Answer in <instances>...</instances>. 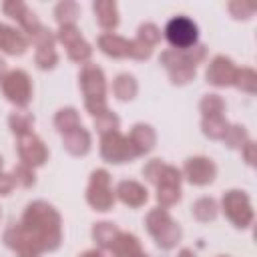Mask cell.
Wrapping results in <instances>:
<instances>
[{"label": "cell", "mask_w": 257, "mask_h": 257, "mask_svg": "<svg viewBox=\"0 0 257 257\" xmlns=\"http://www.w3.org/2000/svg\"><path fill=\"white\" fill-rule=\"evenodd\" d=\"M20 223L46 251H56L62 243V217L46 201H32L26 205Z\"/></svg>", "instance_id": "obj_1"}, {"label": "cell", "mask_w": 257, "mask_h": 257, "mask_svg": "<svg viewBox=\"0 0 257 257\" xmlns=\"http://www.w3.org/2000/svg\"><path fill=\"white\" fill-rule=\"evenodd\" d=\"M78 84L84 94V108L92 118L108 108L106 104V78L100 66L94 62H86L80 66L78 72Z\"/></svg>", "instance_id": "obj_2"}, {"label": "cell", "mask_w": 257, "mask_h": 257, "mask_svg": "<svg viewBox=\"0 0 257 257\" xmlns=\"http://www.w3.org/2000/svg\"><path fill=\"white\" fill-rule=\"evenodd\" d=\"M225 217L237 227V229H249L253 225L255 213H253V205L251 199L245 191L241 189H229L223 193L221 197V207Z\"/></svg>", "instance_id": "obj_3"}, {"label": "cell", "mask_w": 257, "mask_h": 257, "mask_svg": "<svg viewBox=\"0 0 257 257\" xmlns=\"http://www.w3.org/2000/svg\"><path fill=\"white\" fill-rule=\"evenodd\" d=\"M114 191L110 187V173L106 169H94L90 173L88 179V187H86V203L94 209V211H110L114 207Z\"/></svg>", "instance_id": "obj_4"}, {"label": "cell", "mask_w": 257, "mask_h": 257, "mask_svg": "<svg viewBox=\"0 0 257 257\" xmlns=\"http://www.w3.org/2000/svg\"><path fill=\"white\" fill-rule=\"evenodd\" d=\"M2 94L6 96L8 102H12L16 108H26L32 100V82L28 72L16 68V70H8L6 76L0 82Z\"/></svg>", "instance_id": "obj_5"}, {"label": "cell", "mask_w": 257, "mask_h": 257, "mask_svg": "<svg viewBox=\"0 0 257 257\" xmlns=\"http://www.w3.org/2000/svg\"><path fill=\"white\" fill-rule=\"evenodd\" d=\"M165 38L171 44V48L175 50H185L197 44L199 38V28L195 24V20H191L185 14L173 16L167 26H165Z\"/></svg>", "instance_id": "obj_6"}, {"label": "cell", "mask_w": 257, "mask_h": 257, "mask_svg": "<svg viewBox=\"0 0 257 257\" xmlns=\"http://www.w3.org/2000/svg\"><path fill=\"white\" fill-rule=\"evenodd\" d=\"M4 243H6L8 249H12L16 253V257H40L44 253L40 243L26 231V227L20 221L18 223H10L6 227Z\"/></svg>", "instance_id": "obj_7"}, {"label": "cell", "mask_w": 257, "mask_h": 257, "mask_svg": "<svg viewBox=\"0 0 257 257\" xmlns=\"http://www.w3.org/2000/svg\"><path fill=\"white\" fill-rule=\"evenodd\" d=\"M205 58H207V46L201 44V42H197L195 46L185 48V50L165 48L159 54V62L167 70H173V68H197V64H201Z\"/></svg>", "instance_id": "obj_8"}, {"label": "cell", "mask_w": 257, "mask_h": 257, "mask_svg": "<svg viewBox=\"0 0 257 257\" xmlns=\"http://www.w3.org/2000/svg\"><path fill=\"white\" fill-rule=\"evenodd\" d=\"M100 157L106 163L120 165V163L135 161L137 159V153L133 151L128 139L120 131H114V133H108V135H102L100 137Z\"/></svg>", "instance_id": "obj_9"}, {"label": "cell", "mask_w": 257, "mask_h": 257, "mask_svg": "<svg viewBox=\"0 0 257 257\" xmlns=\"http://www.w3.org/2000/svg\"><path fill=\"white\" fill-rule=\"evenodd\" d=\"M16 153L20 157V163H24L32 169L42 167L48 161V149H46L44 141L34 133L16 137Z\"/></svg>", "instance_id": "obj_10"}, {"label": "cell", "mask_w": 257, "mask_h": 257, "mask_svg": "<svg viewBox=\"0 0 257 257\" xmlns=\"http://www.w3.org/2000/svg\"><path fill=\"white\" fill-rule=\"evenodd\" d=\"M181 175L197 187H205L215 181L217 177V165L209 157H189L181 169Z\"/></svg>", "instance_id": "obj_11"}, {"label": "cell", "mask_w": 257, "mask_h": 257, "mask_svg": "<svg viewBox=\"0 0 257 257\" xmlns=\"http://www.w3.org/2000/svg\"><path fill=\"white\" fill-rule=\"evenodd\" d=\"M237 64L233 62V58L225 56V54H217L211 58V62L207 64L205 70V78L209 84L225 88V86H233L235 74H237Z\"/></svg>", "instance_id": "obj_12"}, {"label": "cell", "mask_w": 257, "mask_h": 257, "mask_svg": "<svg viewBox=\"0 0 257 257\" xmlns=\"http://www.w3.org/2000/svg\"><path fill=\"white\" fill-rule=\"evenodd\" d=\"M114 197H116L120 203H124L126 207H131V209H139V207H143V205L147 203V199H149V191H147V187L141 185L139 181L124 179V181H120V183L116 185V189H114Z\"/></svg>", "instance_id": "obj_13"}, {"label": "cell", "mask_w": 257, "mask_h": 257, "mask_svg": "<svg viewBox=\"0 0 257 257\" xmlns=\"http://www.w3.org/2000/svg\"><path fill=\"white\" fill-rule=\"evenodd\" d=\"M126 139H128L133 151L137 153V157H143V155L151 153V151L155 149V145H157V133H155V128H153L151 124H147V122H137V124H133L131 133L126 135Z\"/></svg>", "instance_id": "obj_14"}, {"label": "cell", "mask_w": 257, "mask_h": 257, "mask_svg": "<svg viewBox=\"0 0 257 257\" xmlns=\"http://www.w3.org/2000/svg\"><path fill=\"white\" fill-rule=\"evenodd\" d=\"M28 46H30V42L22 30H16V28L0 22V50L2 52L18 56V54H24Z\"/></svg>", "instance_id": "obj_15"}, {"label": "cell", "mask_w": 257, "mask_h": 257, "mask_svg": "<svg viewBox=\"0 0 257 257\" xmlns=\"http://www.w3.org/2000/svg\"><path fill=\"white\" fill-rule=\"evenodd\" d=\"M96 44H98V48H100L106 56H110V58H128L131 40L124 38V36H120V34L102 32V34H98Z\"/></svg>", "instance_id": "obj_16"}, {"label": "cell", "mask_w": 257, "mask_h": 257, "mask_svg": "<svg viewBox=\"0 0 257 257\" xmlns=\"http://www.w3.org/2000/svg\"><path fill=\"white\" fill-rule=\"evenodd\" d=\"M92 12L96 18V24L104 32H112L118 26V6L112 0H96L92 2Z\"/></svg>", "instance_id": "obj_17"}, {"label": "cell", "mask_w": 257, "mask_h": 257, "mask_svg": "<svg viewBox=\"0 0 257 257\" xmlns=\"http://www.w3.org/2000/svg\"><path fill=\"white\" fill-rule=\"evenodd\" d=\"M90 145H92V139L84 126H78V128L62 135V147L72 157H84L90 151Z\"/></svg>", "instance_id": "obj_18"}, {"label": "cell", "mask_w": 257, "mask_h": 257, "mask_svg": "<svg viewBox=\"0 0 257 257\" xmlns=\"http://www.w3.org/2000/svg\"><path fill=\"white\" fill-rule=\"evenodd\" d=\"M108 249H112V253L116 257H135V255L143 253V247H141L139 237H135L133 233H124V231H120L116 235L114 243Z\"/></svg>", "instance_id": "obj_19"}, {"label": "cell", "mask_w": 257, "mask_h": 257, "mask_svg": "<svg viewBox=\"0 0 257 257\" xmlns=\"http://www.w3.org/2000/svg\"><path fill=\"white\" fill-rule=\"evenodd\" d=\"M110 88H112V94L118 100H133L137 96V92H139V82H137V78L133 74L120 72V74L114 76Z\"/></svg>", "instance_id": "obj_20"}, {"label": "cell", "mask_w": 257, "mask_h": 257, "mask_svg": "<svg viewBox=\"0 0 257 257\" xmlns=\"http://www.w3.org/2000/svg\"><path fill=\"white\" fill-rule=\"evenodd\" d=\"M118 233H120V229L110 221H98L92 225V231H90L92 241L96 243V249H108L114 243Z\"/></svg>", "instance_id": "obj_21"}, {"label": "cell", "mask_w": 257, "mask_h": 257, "mask_svg": "<svg viewBox=\"0 0 257 257\" xmlns=\"http://www.w3.org/2000/svg\"><path fill=\"white\" fill-rule=\"evenodd\" d=\"M54 126H56V131H58L60 135L70 133V131H74V128H78V126H82L78 110H76L74 106L58 108V110H56V114H54Z\"/></svg>", "instance_id": "obj_22"}, {"label": "cell", "mask_w": 257, "mask_h": 257, "mask_svg": "<svg viewBox=\"0 0 257 257\" xmlns=\"http://www.w3.org/2000/svg\"><path fill=\"white\" fill-rule=\"evenodd\" d=\"M8 126L10 131L16 135V137H22V135H28V133H34V116L32 112H28L26 108H16L10 112L8 116Z\"/></svg>", "instance_id": "obj_23"}, {"label": "cell", "mask_w": 257, "mask_h": 257, "mask_svg": "<svg viewBox=\"0 0 257 257\" xmlns=\"http://www.w3.org/2000/svg\"><path fill=\"white\" fill-rule=\"evenodd\" d=\"M191 213L197 221L201 223H209V221H215L217 215H219V203L213 199V197H199L193 207H191Z\"/></svg>", "instance_id": "obj_24"}, {"label": "cell", "mask_w": 257, "mask_h": 257, "mask_svg": "<svg viewBox=\"0 0 257 257\" xmlns=\"http://www.w3.org/2000/svg\"><path fill=\"white\" fill-rule=\"evenodd\" d=\"M181 235H183V231H181V225L173 219L169 225H165L159 233H155L153 235V239H155V243L161 247V249H175L177 247V243L181 241Z\"/></svg>", "instance_id": "obj_25"}, {"label": "cell", "mask_w": 257, "mask_h": 257, "mask_svg": "<svg viewBox=\"0 0 257 257\" xmlns=\"http://www.w3.org/2000/svg\"><path fill=\"white\" fill-rule=\"evenodd\" d=\"M78 16H80V6L72 0H62L54 6V18L58 26H76Z\"/></svg>", "instance_id": "obj_26"}, {"label": "cell", "mask_w": 257, "mask_h": 257, "mask_svg": "<svg viewBox=\"0 0 257 257\" xmlns=\"http://www.w3.org/2000/svg\"><path fill=\"white\" fill-rule=\"evenodd\" d=\"M201 131L205 137L213 139V141H223L225 133L229 131V120L225 118V114L221 116H203L201 118Z\"/></svg>", "instance_id": "obj_27"}, {"label": "cell", "mask_w": 257, "mask_h": 257, "mask_svg": "<svg viewBox=\"0 0 257 257\" xmlns=\"http://www.w3.org/2000/svg\"><path fill=\"white\" fill-rule=\"evenodd\" d=\"M173 221V217H171V213L165 209V207H155V209H151L149 213H147V219H145V227H147V231H149V235L153 237L155 233H159L165 225H169Z\"/></svg>", "instance_id": "obj_28"}, {"label": "cell", "mask_w": 257, "mask_h": 257, "mask_svg": "<svg viewBox=\"0 0 257 257\" xmlns=\"http://www.w3.org/2000/svg\"><path fill=\"white\" fill-rule=\"evenodd\" d=\"M233 86H237L241 92L255 94V92H257V72H255L251 66H241V68H237Z\"/></svg>", "instance_id": "obj_29"}, {"label": "cell", "mask_w": 257, "mask_h": 257, "mask_svg": "<svg viewBox=\"0 0 257 257\" xmlns=\"http://www.w3.org/2000/svg\"><path fill=\"white\" fill-rule=\"evenodd\" d=\"M155 189H157L155 197H157L159 207L169 209L181 201V185H157Z\"/></svg>", "instance_id": "obj_30"}, {"label": "cell", "mask_w": 257, "mask_h": 257, "mask_svg": "<svg viewBox=\"0 0 257 257\" xmlns=\"http://www.w3.org/2000/svg\"><path fill=\"white\" fill-rule=\"evenodd\" d=\"M199 110L203 116H221L225 112V100L215 92L205 94L199 100Z\"/></svg>", "instance_id": "obj_31"}, {"label": "cell", "mask_w": 257, "mask_h": 257, "mask_svg": "<svg viewBox=\"0 0 257 257\" xmlns=\"http://www.w3.org/2000/svg\"><path fill=\"white\" fill-rule=\"evenodd\" d=\"M34 62L40 70H52L58 64V52L54 48V44L50 46H38L34 52Z\"/></svg>", "instance_id": "obj_32"}, {"label": "cell", "mask_w": 257, "mask_h": 257, "mask_svg": "<svg viewBox=\"0 0 257 257\" xmlns=\"http://www.w3.org/2000/svg\"><path fill=\"white\" fill-rule=\"evenodd\" d=\"M118 126H120V118H118L110 108H106L104 112H100V114L94 116V128L98 131L100 137L118 131Z\"/></svg>", "instance_id": "obj_33"}, {"label": "cell", "mask_w": 257, "mask_h": 257, "mask_svg": "<svg viewBox=\"0 0 257 257\" xmlns=\"http://www.w3.org/2000/svg\"><path fill=\"white\" fill-rule=\"evenodd\" d=\"M227 10L237 20H249L257 12V2L253 0H233L227 4Z\"/></svg>", "instance_id": "obj_34"}, {"label": "cell", "mask_w": 257, "mask_h": 257, "mask_svg": "<svg viewBox=\"0 0 257 257\" xmlns=\"http://www.w3.org/2000/svg\"><path fill=\"white\" fill-rule=\"evenodd\" d=\"M66 54H68V58H70L72 62H78V64L82 66V64H86V62H90L92 46H90L84 38H80L78 42H74V44H70V46L66 48Z\"/></svg>", "instance_id": "obj_35"}, {"label": "cell", "mask_w": 257, "mask_h": 257, "mask_svg": "<svg viewBox=\"0 0 257 257\" xmlns=\"http://www.w3.org/2000/svg\"><path fill=\"white\" fill-rule=\"evenodd\" d=\"M249 133L243 124H229V131L225 133L223 137V143L229 147V149H241L247 141H249Z\"/></svg>", "instance_id": "obj_36"}, {"label": "cell", "mask_w": 257, "mask_h": 257, "mask_svg": "<svg viewBox=\"0 0 257 257\" xmlns=\"http://www.w3.org/2000/svg\"><path fill=\"white\" fill-rule=\"evenodd\" d=\"M10 175L14 177V183L20 185L22 189H28V187H32V185L36 183V173H34V169L28 167V165H24V163H16Z\"/></svg>", "instance_id": "obj_37"}, {"label": "cell", "mask_w": 257, "mask_h": 257, "mask_svg": "<svg viewBox=\"0 0 257 257\" xmlns=\"http://www.w3.org/2000/svg\"><path fill=\"white\" fill-rule=\"evenodd\" d=\"M135 38H139V40H143V42H147L151 46H157L159 40H161V28L157 24H153V22H143L137 28V36Z\"/></svg>", "instance_id": "obj_38"}, {"label": "cell", "mask_w": 257, "mask_h": 257, "mask_svg": "<svg viewBox=\"0 0 257 257\" xmlns=\"http://www.w3.org/2000/svg\"><path fill=\"white\" fill-rule=\"evenodd\" d=\"M153 50L155 46L139 40V38H133L131 40V50H128V58H135V60H149L153 56Z\"/></svg>", "instance_id": "obj_39"}, {"label": "cell", "mask_w": 257, "mask_h": 257, "mask_svg": "<svg viewBox=\"0 0 257 257\" xmlns=\"http://www.w3.org/2000/svg\"><path fill=\"white\" fill-rule=\"evenodd\" d=\"M2 12H4L6 16H10L12 20L20 22L22 16L28 12V6H26L22 0H6V2L2 4Z\"/></svg>", "instance_id": "obj_40"}, {"label": "cell", "mask_w": 257, "mask_h": 257, "mask_svg": "<svg viewBox=\"0 0 257 257\" xmlns=\"http://www.w3.org/2000/svg\"><path fill=\"white\" fill-rule=\"evenodd\" d=\"M169 72V78L173 84L177 86H183V84H189L195 74H197V68H173V70H167Z\"/></svg>", "instance_id": "obj_41"}, {"label": "cell", "mask_w": 257, "mask_h": 257, "mask_svg": "<svg viewBox=\"0 0 257 257\" xmlns=\"http://www.w3.org/2000/svg\"><path fill=\"white\" fill-rule=\"evenodd\" d=\"M163 161L161 159H151L145 167H143V177L149 181V183H157V179H159V175H161V169H163Z\"/></svg>", "instance_id": "obj_42"}, {"label": "cell", "mask_w": 257, "mask_h": 257, "mask_svg": "<svg viewBox=\"0 0 257 257\" xmlns=\"http://www.w3.org/2000/svg\"><path fill=\"white\" fill-rule=\"evenodd\" d=\"M241 155H243V159H245V163L249 165V167H255V161H257V145H255V141H247L241 149Z\"/></svg>", "instance_id": "obj_43"}, {"label": "cell", "mask_w": 257, "mask_h": 257, "mask_svg": "<svg viewBox=\"0 0 257 257\" xmlns=\"http://www.w3.org/2000/svg\"><path fill=\"white\" fill-rule=\"evenodd\" d=\"M14 187H16L14 177L8 175V173H2V171H0V195H10Z\"/></svg>", "instance_id": "obj_44"}, {"label": "cell", "mask_w": 257, "mask_h": 257, "mask_svg": "<svg viewBox=\"0 0 257 257\" xmlns=\"http://www.w3.org/2000/svg\"><path fill=\"white\" fill-rule=\"evenodd\" d=\"M177 257H197V255H195V251H193V249H189V247H183V249L177 253Z\"/></svg>", "instance_id": "obj_45"}, {"label": "cell", "mask_w": 257, "mask_h": 257, "mask_svg": "<svg viewBox=\"0 0 257 257\" xmlns=\"http://www.w3.org/2000/svg\"><path fill=\"white\" fill-rule=\"evenodd\" d=\"M78 257H100V249H88V251L80 253Z\"/></svg>", "instance_id": "obj_46"}, {"label": "cell", "mask_w": 257, "mask_h": 257, "mask_svg": "<svg viewBox=\"0 0 257 257\" xmlns=\"http://www.w3.org/2000/svg\"><path fill=\"white\" fill-rule=\"evenodd\" d=\"M6 72H8V68H6V62H4V58H0V82H2V78L6 76Z\"/></svg>", "instance_id": "obj_47"}, {"label": "cell", "mask_w": 257, "mask_h": 257, "mask_svg": "<svg viewBox=\"0 0 257 257\" xmlns=\"http://www.w3.org/2000/svg\"><path fill=\"white\" fill-rule=\"evenodd\" d=\"M2 165H4V159H2V155H0V171H2Z\"/></svg>", "instance_id": "obj_48"}, {"label": "cell", "mask_w": 257, "mask_h": 257, "mask_svg": "<svg viewBox=\"0 0 257 257\" xmlns=\"http://www.w3.org/2000/svg\"><path fill=\"white\" fill-rule=\"evenodd\" d=\"M217 257H229V255H217Z\"/></svg>", "instance_id": "obj_49"}]
</instances>
